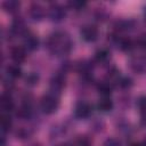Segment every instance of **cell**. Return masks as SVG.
<instances>
[{"mask_svg": "<svg viewBox=\"0 0 146 146\" xmlns=\"http://www.w3.org/2000/svg\"><path fill=\"white\" fill-rule=\"evenodd\" d=\"M0 107L5 112H9L14 108V102H13V98L10 97V95H8V94H2L1 95Z\"/></svg>", "mask_w": 146, "mask_h": 146, "instance_id": "obj_9", "label": "cell"}, {"mask_svg": "<svg viewBox=\"0 0 146 146\" xmlns=\"http://www.w3.org/2000/svg\"><path fill=\"white\" fill-rule=\"evenodd\" d=\"M30 114H31V110H30V106H29V105L22 106V107L17 111V113H16V115H17L18 117H21V119H27V117L30 116Z\"/></svg>", "mask_w": 146, "mask_h": 146, "instance_id": "obj_20", "label": "cell"}, {"mask_svg": "<svg viewBox=\"0 0 146 146\" xmlns=\"http://www.w3.org/2000/svg\"><path fill=\"white\" fill-rule=\"evenodd\" d=\"M58 105H59V102L57 96L51 92L46 95L41 100V108L46 114H51L56 112L58 108Z\"/></svg>", "mask_w": 146, "mask_h": 146, "instance_id": "obj_2", "label": "cell"}, {"mask_svg": "<svg viewBox=\"0 0 146 146\" xmlns=\"http://www.w3.org/2000/svg\"><path fill=\"white\" fill-rule=\"evenodd\" d=\"M57 146H68V145H66V144H60V145H57Z\"/></svg>", "mask_w": 146, "mask_h": 146, "instance_id": "obj_27", "label": "cell"}, {"mask_svg": "<svg viewBox=\"0 0 146 146\" xmlns=\"http://www.w3.org/2000/svg\"><path fill=\"white\" fill-rule=\"evenodd\" d=\"M46 46L52 54L64 55L71 50L72 42L67 34L62 32H55L48 36Z\"/></svg>", "mask_w": 146, "mask_h": 146, "instance_id": "obj_1", "label": "cell"}, {"mask_svg": "<svg viewBox=\"0 0 146 146\" xmlns=\"http://www.w3.org/2000/svg\"><path fill=\"white\" fill-rule=\"evenodd\" d=\"M145 145H146V139H145Z\"/></svg>", "mask_w": 146, "mask_h": 146, "instance_id": "obj_28", "label": "cell"}, {"mask_svg": "<svg viewBox=\"0 0 146 146\" xmlns=\"http://www.w3.org/2000/svg\"><path fill=\"white\" fill-rule=\"evenodd\" d=\"M108 56H110L108 50H107L106 48H102V49H99V50L96 51V54H95V59H96L97 62H99V63H103V62L107 60Z\"/></svg>", "mask_w": 146, "mask_h": 146, "instance_id": "obj_17", "label": "cell"}, {"mask_svg": "<svg viewBox=\"0 0 146 146\" xmlns=\"http://www.w3.org/2000/svg\"><path fill=\"white\" fill-rule=\"evenodd\" d=\"M11 30L15 34H24L26 32V29H25V24L22 19H15L14 23H13V26H11Z\"/></svg>", "mask_w": 146, "mask_h": 146, "instance_id": "obj_14", "label": "cell"}, {"mask_svg": "<svg viewBox=\"0 0 146 146\" xmlns=\"http://www.w3.org/2000/svg\"><path fill=\"white\" fill-rule=\"evenodd\" d=\"M97 108L100 112H108L113 108V102L111 99H108L107 97H104L103 99H100L97 104Z\"/></svg>", "mask_w": 146, "mask_h": 146, "instance_id": "obj_13", "label": "cell"}, {"mask_svg": "<svg viewBox=\"0 0 146 146\" xmlns=\"http://www.w3.org/2000/svg\"><path fill=\"white\" fill-rule=\"evenodd\" d=\"M129 66L136 73H146V57L139 56L131 58L129 62Z\"/></svg>", "mask_w": 146, "mask_h": 146, "instance_id": "obj_3", "label": "cell"}, {"mask_svg": "<svg viewBox=\"0 0 146 146\" xmlns=\"http://www.w3.org/2000/svg\"><path fill=\"white\" fill-rule=\"evenodd\" d=\"M7 74L10 78L16 79V78H19L22 75V70L18 65H10L7 67Z\"/></svg>", "mask_w": 146, "mask_h": 146, "instance_id": "obj_16", "label": "cell"}, {"mask_svg": "<svg viewBox=\"0 0 146 146\" xmlns=\"http://www.w3.org/2000/svg\"><path fill=\"white\" fill-rule=\"evenodd\" d=\"M29 14L33 21H42V18L44 17V9L39 3H33L30 7Z\"/></svg>", "mask_w": 146, "mask_h": 146, "instance_id": "obj_8", "label": "cell"}, {"mask_svg": "<svg viewBox=\"0 0 146 146\" xmlns=\"http://www.w3.org/2000/svg\"><path fill=\"white\" fill-rule=\"evenodd\" d=\"M3 9L10 14H14V13H17L19 10V7H21V2L17 1V0H8V1H5L3 5H2Z\"/></svg>", "mask_w": 146, "mask_h": 146, "instance_id": "obj_12", "label": "cell"}, {"mask_svg": "<svg viewBox=\"0 0 146 146\" xmlns=\"http://www.w3.org/2000/svg\"><path fill=\"white\" fill-rule=\"evenodd\" d=\"M130 146H143L141 144H138V143H133V144H131Z\"/></svg>", "mask_w": 146, "mask_h": 146, "instance_id": "obj_26", "label": "cell"}, {"mask_svg": "<svg viewBox=\"0 0 146 146\" xmlns=\"http://www.w3.org/2000/svg\"><path fill=\"white\" fill-rule=\"evenodd\" d=\"M97 90L99 91V94H102L103 96H105V97H107V96H110L111 95V92H112V87H111V84L108 83V82H100L98 86H97Z\"/></svg>", "mask_w": 146, "mask_h": 146, "instance_id": "obj_15", "label": "cell"}, {"mask_svg": "<svg viewBox=\"0 0 146 146\" xmlns=\"http://www.w3.org/2000/svg\"><path fill=\"white\" fill-rule=\"evenodd\" d=\"M48 15H49V18L52 22H60L65 17V9H64V7L62 5L55 3V5L50 6Z\"/></svg>", "mask_w": 146, "mask_h": 146, "instance_id": "obj_4", "label": "cell"}, {"mask_svg": "<svg viewBox=\"0 0 146 146\" xmlns=\"http://www.w3.org/2000/svg\"><path fill=\"white\" fill-rule=\"evenodd\" d=\"M65 86V79L63 75L60 74H56L51 78L50 80V90H51V94L55 95V92H60L62 89L64 88Z\"/></svg>", "mask_w": 146, "mask_h": 146, "instance_id": "obj_6", "label": "cell"}, {"mask_svg": "<svg viewBox=\"0 0 146 146\" xmlns=\"http://www.w3.org/2000/svg\"><path fill=\"white\" fill-rule=\"evenodd\" d=\"M0 125H1V130L3 132L8 131L10 129V127H11V120H10V117L8 115H6V114H2L0 116Z\"/></svg>", "mask_w": 146, "mask_h": 146, "instance_id": "obj_18", "label": "cell"}, {"mask_svg": "<svg viewBox=\"0 0 146 146\" xmlns=\"http://www.w3.org/2000/svg\"><path fill=\"white\" fill-rule=\"evenodd\" d=\"M119 84L122 88H129L132 84V80L130 78H127V76L125 78H121L120 81H119Z\"/></svg>", "mask_w": 146, "mask_h": 146, "instance_id": "obj_23", "label": "cell"}, {"mask_svg": "<svg viewBox=\"0 0 146 146\" xmlns=\"http://www.w3.org/2000/svg\"><path fill=\"white\" fill-rule=\"evenodd\" d=\"M117 44H119L120 49L121 50H124V51L130 50L132 48V46H133L132 44V41L130 39H119L117 40Z\"/></svg>", "mask_w": 146, "mask_h": 146, "instance_id": "obj_19", "label": "cell"}, {"mask_svg": "<svg viewBox=\"0 0 146 146\" xmlns=\"http://www.w3.org/2000/svg\"><path fill=\"white\" fill-rule=\"evenodd\" d=\"M38 81H39V75L35 73H30L25 79V82L29 86H34L38 83Z\"/></svg>", "mask_w": 146, "mask_h": 146, "instance_id": "obj_22", "label": "cell"}, {"mask_svg": "<svg viewBox=\"0 0 146 146\" xmlns=\"http://www.w3.org/2000/svg\"><path fill=\"white\" fill-rule=\"evenodd\" d=\"M90 113H91V106L86 102H80L75 106L74 114L78 119H86L90 115Z\"/></svg>", "mask_w": 146, "mask_h": 146, "instance_id": "obj_7", "label": "cell"}, {"mask_svg": "<svg viewBox=\"0 0 146 146\" xmlns=\"http://www.w3.org/2000/svg\"><path fill=\"white\" fill-rule=\"evenodd\" d=\"M104 146H120V143L114 138H110V139H107L105 141Z\"/></svg>", "mask_w": 146, "mask_h": 146, "instance_id": "obj_24", "label": "cell"}, {"mask_svg": "<svg viewBox=\"0 0 146 146\" xmlns=\"http://www.w3.org/2000/svg\"><path fill=\"white\" fill-rule=\"evenodd\" d=\"M24 46L27 50H35L39 47V39L34 34H27L24 38Z\"/></svg>", "mask_w": 146, "mask_h": 146, "instance_id": "obj_10", "label": "cell"}, {"mask_svg": "<svg viewBox=\"0 0 146 146\" xmlns=\"http://www.w3.org/2000/svg\"><path fill=\"white\" fill-rule=\"evenodd\" d=\"M11 58L16 63H22L26 58V52L23 47H14L11 49Z\"/></svg>", "mask_w": 146, "mask_h": 146, "instance_id": "obj_11", "label": "cell"}, {"mask_svg": "<svg viewBox=\"0 0 146 146\" xmlns=\"http://www.w3.org/2000/svg\"><path fill=\"white\" fill-rule=\"evenodd\" d=\"M139 48H143V49H146V35H141L138 41H137Z\"/></svg>", "mask_w": 146, "mask_h": 146, "instance_id": "obj_25", "label": "cell"}, {"mask_svg": "<svg viewBox=\"0 0 146 146\" xmlns=\"http://www.w3.org/2000/svg\"><path fill=\"white\" fill-rule=\"evenodd\" d=\"M86 5L87 3L84 1H80V0H72V1L67 2V6L71 9H74V10H81Z\"/></svg>", "mask_w": 146, "mask_h": 146, "instance_id": "obj_21", "label": "cell"}, {"mask_svg": "<svg viewBox=\"0 0 146 146\" xmlns=\"http://www.w3.org/2000/svg\"><path fill=\"white\" fill-rule=\"evenodd\" d=\"M81 36L88 42H94L98 38V29L95 25H86L81 29Z\"/></svg>", "mask_w": 146, "mask_h": 146, "instance_id": "obj_5", "label": "cell"}]
</instances>
